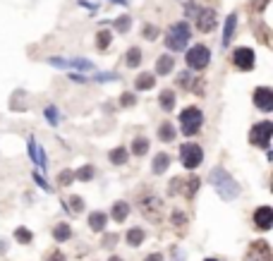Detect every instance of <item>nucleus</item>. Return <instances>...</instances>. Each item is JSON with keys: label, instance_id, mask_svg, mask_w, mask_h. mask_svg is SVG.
<instances>
[{"label": "nucleus", "instance_id": "8", "mask_svg": "<svg viewBox=\"0 0 273 261\" xmlns=\"http://www.w3.org/2000/svg\"><path fill=\"white\" fill-rule=\"evenodd\" d=\"M230 63H233V67L240 70V72H252L256 67L254 48H249V46H237L235 51L230 53Z\"/></svg>", "mask_w": 273, "mask_h": 261}, {"label": "nucleus", "instance_id": "22", "mask_svg": "<svg viewBox=\"0 0 273 261\" xmlns=\"http://www.w3.org/2000/svg\"><path fill=\"white\" fill-rule=\"evenodd\" d=\"M146 240V230L144 228H139V225H134V228H129L127 235H125V242H127V247H132V249H136V247H142Z\"/></svg>", "mask_w": 273, "mask_h": 261}, {"label": "nucleus", "instance_id": "12", "mask_svg": "<svg viewBox=\"0 0 273 261\" xmlns=\"http://www.w3.org/2000/svg\"><path fill=\"white\" fill-rule=\"evenodd\" d=\"M252 221H254L256 230H261V233L271 230V228H273V208L268 206V204L254 208V216H252Z\"/></svg>", "mask_w": 273, "mask_h": 261}, {"label": "nucleus", "instance_id": "35", "mask_svg": "<svg viewBox=\"0 0 273 261\" xmlns=\"http://www.w3.org/2000/svg\"><path fill=\"white\" fill-rule=\"evenodd\" d=\"M15 240L19 244H31L34 242V233L29 228H15Z\"/></svg>", "mask_w": 273, "mask_h": 261}, {"label": "nucleus", "instance_id": "3", "mask_svg": "<svg viewBox=\"0 0 273 261\" xmlns=\"http://www.w3.org/2000/svg\"><path fill=\"white\" fill-rule=\"evenodd\" d=\"M136 206H139V213L149 223H161V218H163V199L158 197L156 192H149L146 189L144 194L136 199Z\"/></svg>", "mask_w": 273, "mask_h": 261}, {"label": "nucleus", "instance_id": "29", "mask_svg": "<svg viewBox=\"0 0 273 261\" xmlns=\"http://www.w3.org/2000/svg\"><path fill=\"white\" fill-rule=\"evenodd\" d=\"M94 178H96V165H91V163H86V165L74 170V180H79V182H91Z\"/></svg>", "mask_w": 273, "mask_h": 261}, {"label": "nucleus", "instance_id": "39", "mask_svg": "<svg viewBox=\"0 0 273 261\" xmlns=\"http://www.w3.org/2000/svg\"><path fill=\"white\" fill-rule=\"evenodd\" d=\"M142 36H144L146 41H156V38L161 36V29L156 27V24H144V29H142Z\"/></svg>", "mask_w": 273, "mask_h": 261}, {"label": "nucleus", "instance_id": "2", "mask_svg": "<svg viewBox=\"0 0 273 261\" xmlns=\"http://www.w3.org/2000/svg\"><path fill=\"white\" fill-rule=\"evenodd\" d=\"M163 41H165V46H168L170 53H182L192 41V27L185 22V19L173 22V24L168 27V31H165Z\"/></svg>", "mask_w": 273, "mask_h": 261}, {"label": "nucleus", "instance_id": "40", "mask_svg": "<svg viewBox=\"0 0 273 261\" xmlns=\"http://www.w3.org/2000/svg\"><path fill=\"white\" fill-rule=\"evenodd\" d=\"M182 178H173L168 182V197H175V194H182Z\"/></svg>", "mask_w": 273, "mask_h": 261}, {"label": "nucleus", "instance_id": "5", "mask_svg": "<svg viewBox=\"0 0 273 261\" xmlns=\"http://www.w3.org/2000/svg\"><path fill=\"white\" fill-rule=\"evenodd\" d=\"M204 127V110L199 106H187L180 113V135L197 137Z\"/></svg>", "mask_w": 273, "mask_h": 261}, {"label": "nucleus", "instance_id": "1", "mask_svg": "<svg viewBox=\"0 0 273 261\" xmlns=\"http://www.w3.org/2000/svg\"><path fill=\"white\" fill-rule=\"evenodd\" d=\"M209 185L216 189V194H218L223 201H235V199H240V194H242L240 182H237L223 165H213L209 170Z\"/></svg>", "mask_w": 273, "mask_h": 261}, {"label": "nucleus", "instance_id": "6", "mask_svg": "<svg viewBox=\"0 0 273 261\" xmlns=\"http://www.w3.org/2000/svg\"><path fill=\"white\" fill-rule=\"evenodd\" d=\"M271 139H273V122L271 120H259V122L252 125V129H249V144L252 146L268 151V149H271Z\"/></svg>", "mask_w": 273, "mask_h": 261}, {"label": "nucleus", "instance_id": "30", "mask_svg": "<svg viewBox=\"0 0 273 261\" xmlns=\"http://www.w3.org/2000/svg\"><path fill=\"white\" fill-rule=\"evenodd\" d=\"M65 204H67V211H70V216H74V213H82L84 208H86V201H84L79 194H72L70 199H65Z\"/></svg>", "mask_w": 273, "mask_h": 261}, {"label": "nucleus", "instance_id": "34", "mask_svg": "<svg viewBox=\"0 0 273 261\" xmlns=\"http://www.w3.org/2000/svg\"><path fill=\"white\" fill-rule=\"evenodd\" d=\"M91 81H99V84H110V81H120L122 79V74L118 72H99L94 74V77H89Z\"/></svg>", "mask_w": 273, "mask_h": 261}, {"label": "nucleus", "instance_id": "44", "mask_svg": "<svg viewBox=\"0 0 273 261\" xmlns=\"http://www.w3.org/2000/svg\"><path fill=\"white\" fill-rule=\"evenodd\" d=\"M46 261H67V256L63 254V249H53V252L46 256Z\"/></svg>", "mask_w": 273, "mask_h": 261}, {"label": "nucleus", "instance_id": "49", "mask_svg": "<svg viewBox=\"0 0 273 261\" xmlns=\"http://www.w3.org/2000/svg\"><path fill=\"white\" fill-rule=\"evenodd\" d=\"M144 261H163V254L161 252H151V254H146Z\"/></svg>", "mask_w": 273, "mask_h": 261}, {"label": "nucleus", "instance_id": "52", "mask_svg": "<svg viewBox=\"0 0 273 261\" xmlns=\"http://www.w3.org/2000/svg\"><path fill=\"white\" fill-rule=\"evenodd\" d=\"M108 261H125V259H122V256H115V254H113V256H110Z\"/></svg>", "mask_w": 273, "mask_h": 261}, {"label": "nucleus", "instance_id": "51", "mask_svg": "<svg viewBox=\"0 0 273 261\" xmlns=\"http://www.w3.org/2000/svg\"><path fill=\"white\" fill-rule=\"evenodd\" d=\"M108 3H115V5H122V8H127L129 0H108Z\"/></svg>", "mask_w": 273, "mask_h": 261}, {"label": "nucleus", "instance_id": "14", "mask_svg": "<svg viewBox=\"0 0 273 261\" xmlns=\"http://www.w3.org/2000/svg\"><path fill=\"white\" fill-rule=\"evenodd\" d=\"M175 70V55L173 53H163L156 58V72L158 77H168V74H173Z\"/></svg>", "mask_w": 273, "mask_h": 261}, {"label": "nucleus", "instance_id": "7", "mask_svg": "<svg viewBox=\"0 0 273 261\" xmlns=\"http://www.w3.org/2000/svg\"><path fill=\"white\" fill-rule=\"evenodd\" d=\"M180 163L185 170H197L201 163H204V146L197 142H185L180 144Z\"/></svg>", "mask_w": 273, "mask_h": 261}, {"label": "nucleus", "instance_id": "37", "mask_svg": "<svg viewBox=\"0 0 273 261\" xmlns=\"http://www.w3.org/2000/svg\"><path fill=\"white\" fill-rule=\"evenodd\" d=\"M46 63L55 67V70H67L70 72V60L67 58H60V55H51V58H46Z\"/></svg>", "mask_w": 273, "mask_h": 261}, {"label": "nucleus", "instance_id": "4", "mask_svg": "<svg viewBox=\"0 0 273 261\" xmlns=\"http://www.w3.org/2000/svg\"><path fill=\"white\" fill-rule=\"evenodd\" d=\"M185 63L190 72H204L211 65V48L206 44H194L185 48Z\"/></svg>", "mask_w": 273, "mask_h": 261}, {"label": "nucleus", "instance_id": "21", "mask_svg": "<svg viewBox=\"0 0 273 261\" xmlns=\"http://www.w3.org/2000/svg\"><path fill=\"white\" fill-rule=\"evenodd\" d=\"M175 103H177V94H175L173 89H163L158 94V106H161L163 113H173Z\"/></svg>", "mask_w": 273, "mask_h": 261}, {"label": "nucleus", "instance_id": "13", "mask_svg": "<svg viewBox=\"0 0 273 261\" xmlns=\"http://www.w3.org/2000/svg\"><path fill=\"white\" fill-rule=\"evenodd\" d=\"M235 31H237V12H230V15L225 17V24H223V36H220V46H223V48H228V46L233 44Z\"/></svg>", "mask_w": 273, "mask_h": 261}, {"label": "nucleus", "instance_id": "50", "mask_svg": "<svg viewBox=\"0 0 273 261\" xmlns=\"http://www.w3.org/2000/svg\"><path fill=\"white\" fill-rule=\"evenodd\" d=\"M5 252H8V240L0 237V254H5Z\"/></svg>", "mask_w": 273, "mask_h": 261}, {"label": "nucleus", "instance_id": "32", "mask_svg": "<svg viewBox=\"0 0 273 261\" xmlns=\"http://www.w3.org/2000/svg\"><path fill=\"white\" fill-rule=\"evenodd\" d=\"M110 44H113V31L110 29H101L99 34H96V48L99 51H108Z\"/></svg>", "mask_w": 273, "mask_h": 261}, {"label": "nucleus", "instance_id": "16", "mask_svg": "<svg viewBox=\"0 0 273 261\" xmlns=\"http://www.w3.org/2000/svg\"><path fill=\"white\" fill-rule=\"evenodd\" d=\"M156 137H158V142H163V144H170L177 139V127L170 122V120H163L158 129H156Z\"/></svg>", "mask_w": 273, "mask_h": 261}, {"label": "nucleus", "instance_id": "10", "mask_svg": "<svg viewBox=\"0 0 273 261\" xmlns=\"http://www.w3.org/2000/svg\"><path fill=\"white\" fill-rule=\"evenodd\" d=\"M252 101H254L256 110H261V113H271L273 110V89L271 86H266V84L256 86V89L252 91Z\"/></svg>", "mask_w": 273, "mask_h": 261}, {"label": "nucleus", "instance_id": "54", "mask_svg": "<svg viewBox=\"0 0 273 261\" xmlns=\"http://www.w3.org/2000/svg\"><path fill=\"white\" fill-rule=\"evenodd\" d=\"M180 261H182V259H180Z\"/></svg>", "mask_w": 273, "mask_h": 261}, {"label": "nucleus", "instance_id": "24", "mask_svg": "<svg viewBox=\"0 0 273 261\" xmlns=\"http://www.w3.org/2000/svg\"><path fill=\"white\" fill-rule=\"evenodd\" d=\"M70 60V72H94L96 70V65H94V60H89V58H67Z\"/></svg>", "mask_w": 273, "mask_h": 261}, {"label": "nucleus", "instance_id": "26", "mask_svg": "<svg viewBox=\"0 0 273 261\" xmlns=\"http://www.w3.org/2000/svg\"><path fill=\"white\" fill-rule=\"evenodd\" d=\"M142 60H144V53H142V48H139V46L127 48V53H125V65H127L129 70H136V67L142 65Z\"/></svg>", "mask_w": 273, "mask_h": 261}, {"label": "nucleus", "instance_id": "31", "mask_svg": "<svg viewBox=\"0 0 273 261\" xmlns=\"http://www.w3.org/2000/svg\"><path fill=\"white\" fill-rule=\"evenodd\" d=\"M110 24H113V29H115L118 34H129V29H132V17H129V15H120V17H115Z\"/></svg>", "mask_w": 273, "mask_h": 261}, {"label": "nucleus", "instance_id": "19", "mask_svg": "<svg viewBox=\"0 0 273 261\" xmlns=\"http://www.w3.org/2000/svg\"><path fill=\"white\" fill-rule=\"evenodd\" d=\"M170 163H173L170 153L158 151V153L154 156V161H151V172H154V175H163V172L170 168Z\"/></svg>", "mask_w": 273, "mask_h": 261}, {"label": "nucleus", "instance_id": "46", "mask_svg": "<svg viewBox=\"0 0 273 261\" xmlns=\"http://www.w3.org/2000/svg\"><path fill=\"white\" fill-rule=\"evenodd\" d=\"M268 3H271V0H252V8H254L256 12H264Z\"/></svg>", "mask_w": 273, "mask_h": 261}, {"label": "nucleus", "instance_id": "11", "mask_svg": "<svg viewBox=\"0 0 273 261\" xmlns=\"http://www.w3.org/2000/svg\"><path fill=\"white\" fill-rule=\"evenodd\" d=\"M245 261H273L271 254V244L266 240H256V242L249 244V249L245 254Z\"/></svg>", "mask_w": 273, "mask_h": 261}, {"label": "nucleus", "instance_id": "23", "mask_svg": "<svg viewBox=\"0 0 273 261\" xmlns=\"http://www.w3.org/2000/svg\"><path fill=\"white\" fill-rule=\"evenodd\" d=\"M108 161H110V165H115V168H120V165H127L129 151L125 149V146H115V149H110V151H108Z\"/></svg>", "mask_w": 273, "mask_h": 261}, {"label": "nucleus", "instance_id": "20", "mask_svg": "<svg viewBox=\"0 0 273 261\" xmlns=\"http://www.w3.org/2000/svg\"><path fill=\"white\" fill-rule=\"evenodd\" d=\"M156 86V74L154 72H139L134 79V89L136 94H144V91H151Z\"/></svg>", "mask_w": 273, "mask_h": 261}, {"label": "nucleus", "instance_id": "15", "mask_svg": "<svg viewBox=\"0 0 273 261\" xmlns=\"http://www.w3.org/2000/svg\"><path fill=\"white\" fill-rule=\"evenodd\" d=\"M132 213V206H129L125 199H118V201H113V206H110V216L115 223H125L127 221V216Z\"/></svg>", "mask_w": 273, "mask_h": 261}, {"label": "nucleus", "instance_id": "36", "mask_svg": "<svg viewBox=\"0 0 273 261\" xmlns=\"http://www.w3.org/2000/svg\"><path fill=\"white\" fill-rule=\"evenodd\" d=\"M31 180L36 182V187L43 189L46 194H51V192H53V185H51V182H48L43 175H41V170H34V172H31Z\"/></svg>", "mask_w": 273, "mask_h": 261}, {"label": "nucleus", "instance_id": "27", "mask_svg": "<svg viewBox=\"0 0 273 261\" xmlns=\"http://www.w3.org/2000/svg\"><path fill=\"white\" fill-rule=\"evenodd\" d=\"M199 187H201V180H199V175H194V172H190V178L182 182V189H185V197H187V199L197 197Z\"/></svg>", "mask_w": 273, "mask_h": 261}, {"label": "nucleus", "instance_id": "33", "mask_svg": "<svg viewBox=\"0 0 273 261\" xmlns=\"http://www.w3.org/2000/svg\"><path fill=\"white\" fill-rule=\"evenodd\" d=\"M170 223H173L175 228H187L190 218H187V213H185L182 208H173V213H170Z\"/></svg>", "mask_w": 273, "mask_h": 261}, {"label": "nucleus", "instance_id": "28", "mask_svg": "<svg viewBox=\"0 0 273 261\" xmlns=\"http://www.w3.org/2000/svg\"><path fill=\"white\" fill-rule=\"evenodd\" d=\"M43 120L48 122L51 127H58L60 122H63V113L58 110V106H53V103H48L43 108Z\"/></svg>", "mask_w": 273, "mask_h": 261}, {"label": "nucleus", "instance_id": "47", "mask_svg": "<svg viewBox=\"0 0 273 261\" xmlns=\"http://www.w3.org/2000/svg\"><path fill=\"white\" fill-rule=\"evenodd\" d=\"M197 12H199V8H197L194 3H187V8H185V15L194 19V17H197Z\"/></svg>", "mask_w": 273, "mask_h": 261}, {"label": "nucleus", "instance_id": "45", "mask_svg": "<svg viewBox=\"0 0 273 261\" xmlns=\"http://www.w3.org/2000/svg\"><path fill=\"white\" fill-rule=\"evenodd\" d=\"M67 77H70V79H72V81H77V84H89V77H84V74L82 72H70V74H67Z\"/></svg>", "mask_w": 273, "mask_h": 261}, {"label": "nucleus", "instance_id": "38", "mask_svg": "<svg viewBox=\"0 0 273 261\" xmlns=\"http://www.w3.org/2000/svg\"><path fill=\"white\" fill-rule=\"evenodd\" d=\"M118 103H120V108H134L136 106V94L134 91H125V94H120Z\"/></svg>", "mask_w": 273, "mask_h": 261}, {"label": "nucleus", "instance_id": "48", "mask_svg": "<svg viewBox=\"0 0 273 261\" xmlns=\"http://www.w3.org/2000/svg\"><path fill=\"white\" fill-rule=\"evenodd\" d=\"M77 5L84 10H89V12H96L99 10V5H94V3H89V0H77Z\"/></svg>", "mask_w": 273, "mask_h": 261}, {"label": "nucleus", "instance_id": "18", "mask_svg": "<svg viewBox=\"0 0 273 261\" xmlns=\"http://www.w3.org/2000/svg\"><path fill=\"white\" fill-rule=\"evenodd\" d=\"M149 149H151V142H149V137H144V135H136L134 139H132V144H129V156H146L149 153Z\"/></svg>", "mask_w": 273, "mask_h": 261}, {"label": "nucleus", "instance_id": "25", "mask_svg": "<svg viewBox=\"0 0 273 261\" xmlns=\"http://www.w3.org/2000/svg\"><path fill=\"white\" fill-rule=\"evenodd\" d=\"M53 240L58 244L72 240V225H70V223H55L53 225Z\"/></svg>", "mask_w": 273, "mask_h": 261}, {"label": "nucleus", "instance_id": "42", "mask_svg": "<svg viewBox=\"0 0 273 261\" xmlns=\"http://www.w3.org/2000/svg\"><path fill=\"white\" fill-rule=\"evenodd\" d=\"M120 240V235L115 233H108V235H103V240H101V247H106V249H113V244Z\"/></svg>", "mask_w": 273, "mask_h": 261}, {"label": "nucleus", "instance_id": "17", "mask_svg": "<svg viewBox=\"0 0 273 261\" xmlns=\"http://www.w3.org/2000/svg\"><path fill=\"white\" fill-rule=\"evenodd\" d=\"M86 225H89L94 233H103L106 225H108V213L106 211H91L89 218H86Z\"/></svg>", "mask_w": 273, "mask_h": 261}, {"label": "nucleus", "instance_id": "41", "mask_svg": "<svg viewBox=\"0 0 273 261\" xmlns=\"http://www.w3.org/2000/svg\"><path fill=\"white\" fill-rule=\"evenodd\" d=\"M58 182H60L63 187H70V185L74 182V170H70V168H65V170L60 172V175H58Z\"/></svg>", "mask_w": 273, "mask_h": 261}, {"label": "nucleus", "instance_id": "43", "mask_svg": "<svg viewBox=\"0 0 273 261\" xmlns=\"http://www.w3.org/2000/svg\"><path fill=\"white\" fill-rule=\"evenodd\" d=\"M192 77H194V74H192L190 70H185V72H180V74H177V84H180V86H185V89H190Z\"/></svg>", "mask_w": 273, "mask_h": 261}, {"label": "nucleus", "instance_id": "9", "mask_svg": "<svg viewBox=\"0 0 273 261\" xmlns=\"http://www.w3.org/2000/svg\"><path fill=\"white\" fill-rule=\"evenodd\" d=\"M194 24H197V31H201V34H211V31L216 29V24H218L216 10L213 8H199L197 17H194Z\"/></svg>", "mask_w": 273, "mask_h": 261}, {"label": "nucleus", "instance_id": "53", "mask_svg": "<svg viewBox=\"0 0 273 261\" xmlns=\"http://www.w3.org/2000/svg\"><path fill=\"white\" fill-rule=\"evenodd\" d=\"M204 261H220V259H204Z\"/></svg>", "mask_w": 273, "mask_h": 261}]
</instances>
